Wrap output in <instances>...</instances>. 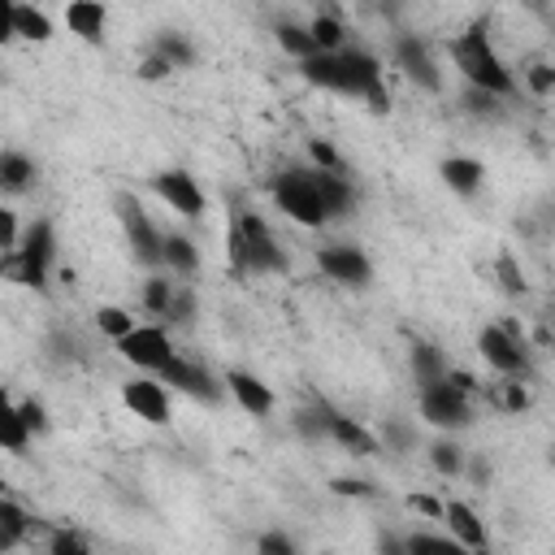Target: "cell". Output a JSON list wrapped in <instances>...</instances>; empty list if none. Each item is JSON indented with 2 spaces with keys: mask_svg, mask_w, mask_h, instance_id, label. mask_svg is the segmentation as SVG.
Masks as SVG:
<instances>
[{
  "mask_svg": "<svg viewBox=\"0 0 555 555\" xmlns=\"http://www.w3.org/2000/svg\"><path fill=\"white\" fill-rule=\"evenodd\" d=\"M451 61L464 74V87H481V91H490L499 100H512L516 95V74L503 65L499 48L490 43L486 22H473L468 30H460L451 39Z\"/></svg>",
  "mask_w": 555,
  "mask_h": 555,
  "instance_id": "1",
  "label": "cell"
},
{
  "mask_svg": "<svg viewBox=\"0 0 555 555\" xmlns=\"http://www.w3.org/2000/svg\"><path fill=\"white\" fill-rule=\"evenodd\" d=\"M299 74H304V82H312L321 91L364 100L382 82V61L364 48H343V52H317L312 61L299 65Z\"/></svg>",
  "mask_w": 555,
  "mask_h": 555,
  "instance_id": "2",
  "label": "cell"
},
{
  "mask_svg": "<svg viewBox=\"0 0 555 555\" xmlns=\"http://www.w3.org/2000/svg\"><path fill=\"white\" fill-rule=\"evenodd\" d=\"M225 260H230V273L243 278V273H286V251L282 243L273 238V230L264 225L260 212H234L230 217V230H225Z\"/></svg>",
  "mask_w": 555,
  "mask_h": 555,
  "instance_id": "3",
  "label": "cell"
},
{
  "mask_svg": "<svg viewBox=\"0 0 555 555\" xmlns=\"http://www.w3.org/2000/svg\"><path fill=\"white\" fill-rule=\"evenodd\" d=\"M52 260H56V230L48 217H35L26 225V238L17 251L4 256V278L9 282H22L30 291H48V273H52Z\"/></svg>",
  "mask_w": 555,
  "mask_h": 555,
  "instance_id": "4",
  "label": "cell"
},
{
  "mask_svg": "<svg viewBox=\"0 0 555 555\" xmlns=\"http://www.w3.org/2000/svg\"><path fill=\"white\" fill-rule=\"evenodd\" d=\"M269 191H273L278 212H282V217H291L295 225L321 230V225L330 221V212H325V204H321V195H317L312 169H282V173L269 182Z\"/></svg>",
  "mask_w": 555,
  "mask_h": 555,
  "instance_id": "5",
  "label": "cell"
},
{
  "mask_svg": "<svg viewBox=\"0 0 555 555\" xmlns=\"http://www.w3.org/2000/svg\"><path fill=\"white\" fill-rule=\"evenodd\" d=\"M113 212H117V221H121V230H126L130 256H134L139 264H147V269H160L165 234H160V230H156V221L147 217L143 199H139L134 191H117V195H113Z\"/></svg>",
  "mask_w": 555,
  "mask_h": 555,
  "instance_id": "6",
  "label": "cell"
},
{
  "mask_svg": "<svg viewBox=\"0 0 555 555\" xmlns=\"http://www.w3.org/2000/svg\"><path fill=\"white\" fill-rule=\"evenodd\" d=\"M117 356L126 360V364H134L139 373H165L173 360H178V351H173V338H169V330L165 325H134L121 343H117Z\"/></svg>",
  "mask_w": 555,
  "mask_h": 555,
  "instance_id": "7",
  "label": "cell"
},
{
  "mask_svg": "<svg viewBox=\"0 0 555 555\" xmlns=\"http://www.w3.org/2000/svg\"><path fill=\"white\" fill-rule=\"evenodd\" d=\"M416 408H421V421L442 429V434H455V429H468L473 425V399L460 395L451 382H434V386H421L416 390Z\"/></svg>",
  "mask_w": 555,
  "mask_h": 555,
  "instance_id": "8",
  "label": "cell"
},
{
  "mask_svg": "<svg viewBox=\"0 0 555 555\" xmlns=\"http://www.w3.org/2000/svg\"><path fill=\"white\" fill-rule=\"evenodd\" d=\"M147 186H152V195H156L169 212H178V217H186V221H199L204 208H208V199H204L195 173H186V169H160V173H152Z\"/></svg>",
  "mask_w": 555,
  "mask_h": 555,
  "instance_id": "9",
  "label": "cell"
},
{
  "mask_svg": "<svg viewBox=\"0 0 555 555\" xmlns=\"http://www.w3.org/2000/svg\"><path fill=\"white\" fill-rule=\"evenodd\" d=\"M317 269H321L330 282L347 286V291H364V286L373 282V260H369L356 243H325V247L317 251Z\"/></svg>",
  "mask_w": 555,
  "mask_h": 555,
  "instance_id": "10",
  "label": "cell"
},
{
  "mask_svg": "<svg viewBox=\"0 0 555 555\" xmlns=\"http://www.w3.org/2000/svg\"><path fill=\"white\" fill-rule=\"evenodd\" d=\"M390 52H395V65L403 69V78L412 87H421L429 95L442 91V69H438V61H434V52H429V43L421 35H395Z\"/></svg>",
  "mask_w": 555,
  "mask_h": 555,
  "instance_id": "11",
  "label": "cell"
},
{
  "mask_svg": "<svg viewBox=\"0 0 555 555\" xmlns=\"http://www.w3.org/2000/svg\"><path fill=\"white\" fill-rule=\"evenodd\" d=\"M477 351H481V360L499 377H525L529 373V347H525V338L507 334L503 325H486L477 334Z\"/></svg>",
  "mask_w": 555,
  "mask_h": 555,
  "instance_id": "12",
  "label": "cell"
},
{
  "mask_svg": "<svg viewBox=\"0 0 555 555\" xmlns=\"http://www.w3.org/2000/svg\"><path fill=\"white\" fill-rule=\"evenodd\" d=\"M121 403L130 416H139L143 425H169V386L160 377H130L121 386Z\"/></svg>",
  "mask_w": 555,
  "mask_h": 555,
  "instance_id": "13",
  "label": "cell"
},
{
  "mask_svg": "<svg viewBox=\"0 0 555 555\" xmlns=\"http://www.w3.org/2000/svg\"><path fill=\"white\" fill-rule=\"evenodd\" d=\"M442 525H447V533H451L468 555L490 551V529H486V520L477 516L473 503H464V499H447V507H442Z\"/></svg>",
  "mask_w": 555,
  "mask_h": 555,
  "instance_id": "14",
  "label": "cell"
},
{
  "mask_svg": "<svg viewBox=\"0 0 555 555\" xmlns=\"http://www.w3.org/2000/svg\"><path fill=\"white\" fill-rule=\"evenodd\" d=\"M325 434H330V442H338L347 455H356V460H364V455H377L382 451V438L373 434V429H364L356 416H347V412H334V408H325Z\"/></svg>",
  "mask_w": 555,
  "mask_h": 555,
  "instance_id": "15",
  "label": "cell"
},
{
  "mask_svg": "<svg viewBox=\"0 0 555 555\" xmlns=\"http://www.w3.org/2000/svg\"><path fill=\"white\" fill-rule=\"evenodd\" d=\"M225 390L234 395V403H238L247 416H269V412L278 408L273 386H269L264 377L247 373V369H230V373H225Z\"/></svg>",
  "mask_w": 555,
  "mask_h": 555,
  "instance_id": "16",
  "label": "cell"
},
{
  "mask_svg": "<svg viewBox=\"0 0 555 555\" xmlns=\"http://www.w3.org/2000/svg\"><path fill=\"white\" fill-rule=\"evenodd\" d=\"M308 169H312V165H308ZM312 182H317V195H321L330 221H334V217H356V212H360V195H356L351 173H325V169H312Z\"/></svg>",
  "mask_w": 555,
  "mask_h": 555,
  "instance_id": "17",
  "label": "cell"
},
{
  "mask_svg": "<svg viewBox=\"0 0 555 555\" xmlns=\"http://www.w3.org/2000/svg\"><path fill=\"white\" fill-rule=\"evenodd\" d=\"M0 39H30V43H48L52 39V17L35 4H4V26Z\"/></svg>",
  "mask_w": 555,
  "mask_h": 555,
  "instance_id": "18",
  "label": "cell"
},
{
  "mask_svg": "<svg viewBox=\"0 0 555 555\" xmlns=\"http://www.w3.org/2000/svg\"><path fill=\"white\" fill-rule=\"evenodd\" d=\"M160 382H169L173 390H182V395H191V399H199V403H217V399H221L217 377H208L199 364H191V360H182V356L160 373Z\"/></svg>",
  "mask_w": 555,
  "mask_h": 555,
  "instance_id": "19",
  "label": "cell"
},
{
  "mask_svg": "<svg viewBox=\"0 0 555 555\" xmlns=\"http://www.w3.org/2000/svg\"><path fill=\"white\" fill-rule=\"evenodd\" d=\"M65 26H69V35H78L82 43H104L108 9H104L100 0H69V4H65Z\"/></svg>",
  "mask_w": 555,
  "mask_h": 555,
  "instance_id": "20",
  "label": "cell"
},
{
  "mask_svg": "<svg viewBox=\"0 0 555 555\" xmlns=\"http://www.w3.org/2000/svg\"><path fill=\"white\" fill-rule=\"evenodd\" d=\"M438 178H442L460 199H473V195L481 191V182H486V165L473 160V156H447V160L438 165Z\"/></svg>",
  "mask_w": 555,
  "mask_h": 555,
  "instance_id": "21",
  "label": "cell"
},
{
  "mask_svg": "<svg viewBox=\"0 0 555 555\" xmlns=\"http://www.w3.org/2000/svg\"><path fill=\"white\" fill-rule=\"evenodd\" d=\"M408 360H412V377H416V390L421 386H434V382H447V360H442V351L429 343V338H416L412 343V351H408Z\"/></svg>",
  "mask_w": 555,
  "mask_h": 555,
  "instance_id": "22",
  "label": "cell"
},
{
  "mask_svg": "<svg viewBox=\"0 0 555 555\" xmlns=\"http://www.w3.org/2000/svg\"><path fill=\"white\" fill-rule=\"evenodd\" d=\"M35 160L26 156V152H17V147H9V152H0V186L9 191V195H22V191H30L35 186Z\"/></svg>",
  "mask_w": 555,
  "mask_h": 555,
  "instance_id": "23",
  "label": "cell"
},
{
  "mask_svg": "<svg viewBox=\"0 0 555 555\" xmlns=\"http://www.w3.org/2000/svg\"><path fill=\"white\" fill-rule=\"evenodd\" d=\"M35 529V516L17 503V499H0V551H13V546H22V538Z\"/></svg>",
  "mask_w": 555,
  "mask_h": 555,
  "instance_id": "24",
  "label": "cell"
},
{
  "mask_svg": "<svg viewBox=\"0 0 555 555\" xmlns=\"http://www.w3.org/2000/svg\"><path fill=\"white\" fill-rule=\"evenodd\" d=\"M273 39H278V48H282L291 61H299V65L317 56V39H312V30L299 26V22H278V26H273Z\"/></svg>",
  "mask_w": 555,
  "mask_h": 555,
  "instance_id": "25",
  "label": "cell"
},
{
  "mask_svg": "<svg viewBox=\"0 0 555 555\" xmlns=\"http://www.w3.org/2000/svg\"><path fill=\"white\" fill-rule=\"evenodd\" d=\"M160 264L173 273V278H191L195 269H199V251H195V243L186 238V234H165V256H160Z\"/></svg>",
  "mask_w": 555,
  "mask_h": 555,
  "instance_id": "26",
  "label": "cell"
},
{
  "mask_svg": "<svg viewBox=\"0 0 555 555\" xmlns=\"http://www.w3.org/2000/svg\"><path fill=\"white\" fill-rule=\"evenodd\" d=\"M30 425H26V416H22V408L17 403H0V442H4V451H13V455H22L26 447H30Z\"/></svg>",
  "mask_w": 555,
  "mask_h": 555,
  "instance_id": "27",
  "label": "cell"
},
{
  "mask_svg": "<svg viewBox=\"0 0 555 555\" xmlns=\"http://www.w3.org/2000/svg\"><path fill=\"white\" fill-rule=\"evenodd\" d=\"M308 30L317 39V52H343V48H351L347 43V26L338 22V13H312Z\"/></svg>",
  "mask_w": 555,
  "mask_h": 555,
  "instance_id": "28",
  "label": "cell"
},
{
  "mask_svg": "<svg viewBox=\"0 0 555 555\" xmlns=\"http://www.w3.org/2000/svg\"><path fill=\"white\" fill-rule=\"evenodd\" d=\"M134 325H139V321H134V312H130V308H121V304H100V308H95V330H100L104 338H113V343H121Z\"/></svg>",
  "mask_w": 555,
  "mask_h": 555,
  "instance_id": "29",
  "label": "cell"
},
{
  "mask_svg": "<svg viewBox=\"0 0 555 555\" xmlns=\"http://www.w3.org/2000/svg\"><path fill=\"white\" fill-rule=\"evenodd\" d=\"M429 464H434L438 477H460L468 460H464V447L455 438H434L429 442Z\"/></svg>",
  "mask_w": 555,
  "mask_h": 555,
  "instance_id": "30",
  "label": "cell"
},
{
  "mask_svg": "<svg viewBox=\"0 0 555 555\" xmlns=\"http://www.w3.org/2000/svg\"><path fill=\"white\" fill-rule=\"evenodd\" d=\"M408 542V555H468L451 533H429V529H416L403 538Z\"/></svg>",
  "mask_w": 555,
  "mask_h": 555,
  "instance_id": "31",
  "label": "cell"
},
{
  "mask_svg": "<svg viewBox=\"0 0 555 555\" xmlns=\"http://www.w3.org/2000/svg\"><path fill=\"white\" fill-rule=\"evenodd\" d=\"M152 52H160L173 69L195 65V48H191V39H186V35H178V30H160V35L152 39Z\"/></svg>",
  "mask_w": 555,
  "mask_h": 555,
  "instance_id": "32",
  "label": "cell"
},
{
  "mask_svg": "<svg viewBox=\"0 0 555 555\" xmlns=\"http://www.w3.org/2000/svg\"><path fill=\"white\" fill-rule=\"evenodd\" d=\"M486 399H490L499 412H512V416L529 408V390H525L520 377H503V382H494V386L486 390Z\"/></svg>",
  "mask_w": 555,
  "mask_h": 555,
  "instance_id": "33",
  "label": "cell"
},
{
  "mask_svg": "<svg viewBox=\"0 0 555 555\" xmlns=\"http://www.w3.org/2000/svg\"><path fill=\"white\" fill-rule=\"evenodd\" d=\"M173 291H178V282L173 278H160V273H152L147 282H143V312H152V317H160L165 321V312H169V304H173Z\"/></svg>",
  "mask_w": 555,
  "mask_h": 555,
  "instance_id": "34",
  "label": "cell"
},
{
  "mask_svg": "<svg viewBox=\"0 0 555 555\" xmlns=\"http://www.w3.org/2000/svg\"><path fill=\"white\" fill-rule=\"evenodd\" d=\"M195 308H199V299H195V291H191V286H178V291H173V304H169V312H165V321H160V325H173V330H186V325L195 321Z\"/></svg>",
  "mask_w": 555,
  "mask_h": 555,
  "instance_id": "35",
  "label": "cell"
},
{
  "mask_svg": "<svg viewBox=\"0 0 555 555\" xmlns=\"http://www.w3.org/2000/svg\"><path fill=\"white\" fill-rule=\"evenodd\" d=\"M291 421H295V434H299L304 442H325V438H330V434H325V408H321V403H317V408H299Z\"/></svg>",
  "mask_w": 555,
  "mask_h": 555,
  "instance_id": "36",
  "label": "cell"
},
{
  "mask_svg": "<svg viewBox=\"0 0 555 555\" xmlns=\"http://www.w3.org/2000/svg\"><path fill=\"white\" fill-rule=\"evenodd\" d=\"M464 113L468 117H499L503 113V100L481 91V87H464Z\"/></svg>",
  "mask_w": 555,
  "mask_h": 555,
  "instance_id": "37",
  "label": "cell"
},
{
  "mask_svg": "<svg viewBox=\"0 0 555 555\" xmlns=\"http://www.w3.org/2000/svg\"><path fill=\"white\" fill-rule=\"evenodd\" d=\"M308 160H312V169L347 173V165H343V156L334 152V143H330V139H308Z\"/></svg>",
  "mask_w": 555,
  "mask_h": 555,
  "instance_id": "38",
  "label": "cell"
},
{
  "mask_svg": "<svg viewBox=\"0 0 555 555\" xmlns=\"http://www.w3.org/2000/svg\"><path fill=\"white\" fill-rule=\"evenodd\" d=\"M494 273H499V286L507 291V295H525L529 291V282H525V273H520V264H516V256H499L494 260Z\"/></svg>",
  "mask_w": 555,
  "mask_h": 555,
  "instance_id": "39",
  "label": "cell"
},
{
  "mask_svg": "<svg viewBox=\"0 0 555 555\" xmlns=\"http://www.w3.org/2000/svg\"><path fill=\"white\" fill-rule=\"evenodd\" d=\"M48 555H91V546H87V538L74 533V529H52Z\"/></svg>",
  "mask_w": 555,
  "mask_h": 555,
  "instance_id": "40",
  "label": "cell"
},
{
  "mask_svg": "<svg viewBox=\"0 0 555 555\" xmlns=\"http://www.w3.org/2000/svg\"><path fill=\"white\" fill-rule=\"evenodd\" d=\"M525 87H529L533 95H555V65H551V61H533V65L525 69Z\"/></svg>",
  "mask_w": 555,
  "mask_h": 555,
  "instance_id": "41",
  "label": "cell"
},
{
  "mask_svg": "<svg viewBox=\"0 0 555 555\" xmlns=\"http://www.w3.org/2000/svg\"><path fill=\"white\" fill-rule=\"evenodd\" d=\"M256 555H299V546H295L291 533H282V529H264V533L256 538Z\"/></svg>",
  "mask_w": 555,
  "mask_h": 555,
  "instance_id": "42",
  "label": "cell"
},
{
  "mask_svg": "<svg viewBox=\"0 0 555 555\" xmlns=\"http://www.w3.org/2000/svg\"><path fill=\"white\" fill-rule=\"evenodd\" d=\"M412 442H416V434H412L399 416H386V421H382V447H390V451H408Z\"/></svg>",
  "mask_w": 555,
  "mask_h": 555,
  "instance_id": "43",
  "label": "cell"
},
{
  "mask_svg": "<svg viewBox=\"0 0 555 555\" xmlns=\"http://www.w3.org/2000/svg\"><path fill=\"white\" fill-rule=\"evenodd\" d=\"M17 408H22V416H26V425H30V434H35V438L52 429V421H48V408H43V403H39L35 395H26V399H17Z\"/></svg>",
  "mask_w": 555,
  "mask_h": 555,
  "instance_id": "44",
  "label": "cell"
},
{
  "mask_svg": "<svg viewBox=\"0 0 555 555\" xmlns=\"http://www.w3.org/2000/svg\"><path fill=\"white\" fill-rule=\"evenodd\" d=\"M22 238H26V234H22V225H17V212H13V208H0V247H4V256L17 251Z\"/></svg>",
  "mask_w": 555,
  "mask_h": 555,
  "instance_id": "45",
  "label": "cell"
},
{
  "mask_svg": "<svg viewBox=\"0 0 555 555\" xmlns=\"http://www.w3.org/2000/svg\"><path fill=\"white\" fill-rule=\"evenodd\" d=\"M330 490L338 499H373V481H364V477H334Z\"/></svg>",
  "mask_w": 555,
  "mask_h": 555,
  "instance_id": "46",
  "label": "cell"
},
{
  "mask_svg": "<svg viewBox=\"0 0 555 555\" xmlns=\"http://www.w3.org/2000/svg\"><path fill=\"white\" fill-rule=\"evenodd\" d=\"M169 74H173V65H169L160 52H147V56L139 61V78H143V82H160V78H169Z\"/></svg>",
  "mask_w": 555,
  "mask_h": 555,
  "instance_id": "47",
  "label": "cell"
},
{
  "mask_svg": "<svg viewBox=\"0 0 555 555\" xmlns=\"http://www.w3.org/2000/svg\"><path fill=\"white\" fill-rule=\"evenodd\" d=\"M403 503H408L412 512L429 516V520H442V507H447V499H434V494H408Z\"/></svg>",
  "mask_w": 555,
  "mask_h": 555,
  "instance_id": "48",
  "label": "cell"
},
{
  "mask_svg": "<svg viewBox=\"0 0 555 555\" xmlns=\"http://www.w3.org/2000/svg\"><path fill=\"white\" fill-rule=\"evenodd\" d=\"M447 382H451L460 395H468V399H473V395H481V386H477V377H473L468 369H447Z\"/></svg>",
  "mask_w": 555,
  "mask_h": 555,
  "instance_id": "49",
  "label": "cell"
},
{
  "mask_svg": "<svg viewBox=\"0 0 555 555\" xmlns=\"http://www.w3.org/2000/svg\"><path fill=\"white\" fill-rule=\"evenodd\" d=\"M377 555H408V542L399 533H382L377 538Z\"/></svg>",
  "mask_w": 555,
  "mask_h": 555,
  "instance_id": "50",
  "label": "cell"
},
{
  "mask_svg": "<svg viewBox=\"0 0 555 555\" xmlns=\"http://www.w3.org/2000/svg\"><path fill=\"white\" fill-rule=\"evenodd\" d=\"M551 100H555V95H551Z\"/></svg>",
  "mask_w": 555,
  "mask_h": 555,
  "instance_id": "51",
  "label": "cell"
}]
</instances>
